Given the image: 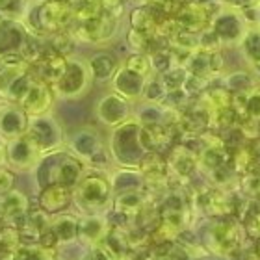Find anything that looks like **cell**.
I'll use <instances>...</instances> for the list:
<instances>
[{"label": "cell", "instance_id": "cell-1", "mask_svg": "<svg viewBox=\"0 0 260 260\" xmlns=\"http://www.w3.org/2000/svg\"><path fill=\"white\" fill-rule=\"evenodd\" d=\"M73 203L80 214H106L114 206V190L110 177L101 173H84L73 188Z\"/></svg>", "mask_w": 260, "mask_h": 260}, {"label": "cell", "instance_id": "cell-2", "mask_svg": "<svg viewBox=\"0 0 260 260\" xmlns=\"http://www.w3.org/2000/svg\"><path fill=\"white\" fill-rule=\"evenodd\" d=\"M145 145L141 141V123L128 119L115 126L110 136V156L121 168H140L147 156Z\"/></svg>", "mask_w": 260, "mask_h": 260}, {"label": "cell", "instance_id": "cell-3", "mask_svg": "<svg viewBox=\"0 0 260 260\" xmlns=\"http://www.w3.org/2000/svg\"><path fill=\"white\" fill-rule=\"evenodd\" d=\"M245 233H247L245 227L240 225L236 219L217 216L206 223L203 244L212 255L231 258V255H234L244 245Z\"/></svg>", "mask_w": 260, "mask_h": 260}, {"label": "cell", "instance_id": "cell-4", "mask_svg": "<svg viewBox=\"0 0 260 260\" xmlns=\"http://www.w3.org/2000/svg\"><path fill=\"white\" fill-rule=\"evenodd\" d=\"M93 80V75L89 71L87 61L75 60L67 56V63H65L63 75L60 76V80L56 82L52 87V91L58 99H78L89 89Z\"/></svg>", "mask_w": 260, "mask_h": 260}, {"label": "cell", "instance_id": "cell-5", "mask_svg": "<svg viewBox=\"0 0 260 260\" xmlns=\"http://www.w3.org/2000/svg\"><path fill=\"white\" fill-rule=\"evenodd\" d=\"M117 26H119V15L115 13V8L114 10L106 8L89 21L78 22V28H75L71 36L75 41H80V43L101 45L114 38Z\"/></svg>", "mask_w": 260, "mask_h": 260}, {"label": "cell", "instance_id": "cell-6", "mask_svg": "<svg viewBox=\"0 0 260 260\" xmlns=\"http://www.w3.org/2000/svg\"><path fill=\"white\" fill-rule=\"evenodd\" d=\"M26 134L32 138V141L39 147L43 154H49L52 151H60L65 143L63 128L58 123L52 114L34 115L28 119Z\"/></svg>", "mask_w": 260, "mask_h": 260}, {"label": "cell", "instance_id": "cell-7", "mask_svg": "<svg viewBox=\"0 0 260 260\" xmlns=\"http://www.w3.org/2000/svg\"><path fill=\"white\" fill-rule=\"evenodd\" d=\"M6 145V162L8 168L13 171H30L39 164L43 158V152L32 141L28 134L17 136L11 140L4 141Z\"/></svg>", "mask_w": 260, "mask_h": 260}, {"label": "cell", "instance_id": "cell-8", "mask_svg": "<svg viewBox=\"0 0 260 260\" xmlns=\"http://www.w3.org/2000/svg\"><path fill=\"white\" fill-rule=\"evenodd\" d=\"M69 152L75 154L78 160L86 164V166H95L97 158L104 156V145L103 138L95 128H80L69 138Z\"/></svg>", "mask_w": 260, "mask_h": 260}, {"label": "cell", "instance_id": "cell-9", "mask_svg": "<svg viewBox=\"0 0 260 260\" xmlns=\"http://www.w3.org/2000/svg\"><path fill=\"white\" fill-rule=\"evenodd\" d=\"M75 21V11L65 0H47L41 4L38 13V22L41 32L58 34L71 26Z\"/></svg>", "mask_w": 260, "mask_h": 260}, {"label": "cell", "instance_id": "cell-10", "mask_svg": "<svg viewBox=\"0 0 260 260\" xmlns=\"http://www.w3.org/2000/svg\"><path fill=\"white\" fill-rule=\"evenodd\" d=\"M54 91H52V87L47 82H43L41 78H34L28 91L21 99L19 106L26 112L28 117L50 114V108L54 104Z\"/></svg>", "mask_w": 260, "mask_h": 260}, {"label": "cell", "instance_id": "cell-11", "mask_svg": "<svg viewBox=\"0 0 260 260\" xmlns=\"http://www.w3.org/2000/svg\"><path fill=\"white\" fill-rule=\"evenodd\" d=\"M95 114H97L99 121L106 126H115L123 125L125 121L130 119V101H126L125 97H121L119 93H110V95H104L101 101L97 103V108H95Z\"/></svg>", "mask_w": 260, "mask_h": 260}, {"label": "cell", "instance_id": "cell-12", "mask_svg": "<svg viewBox=\"0 0 260 260\" xmlns=\"http://www.w3.org/2000/svg\"><path fill=\"white\" fill-rule=\"evenodd\" d=\"M112 231L106 214H80L78 217V242L86 247L103 244Z\"/></svg>", "mask_w": 260, "mask_h": 260}, {"label": "cell", "instance_id": "cell-13", "mask_svg": "<svg viewBox=\"0 0 260 260\" xmlns=\"http://www.w3.org/2000/svg\"><path fill=\"white\" fill-rule=\"evenodd\" d=\"M28 119H30L28 114L19 104L10 103V101L0 104V138L8 141L11 138L26 134Z\"/></svg>", "mask_w": 260, "mask_h": 260}, {"label": "cell", "instance_id": "cell-14", "mask_svg": "<svg viewBox=\"0 0 260 260\" xmlns=\"http://www.w3.org/2000/svg\"><path fill=\"white\" fill-rule=\"evenodd\" d=\"M147 80L149 78L138 75L136 71L123 65L112 76V86H114L115 93H119L121 97H125L126 101L132 103V101H138V99L143 97V89L147 86Z\"/></svg>", "mask_w": 260, "mask_h": 260}, {"label": "cell", "instance_id": "cell-15", "mask_svg": "<svg viewBox=\"0 0 260 260\" xmlns=\"http://www.w3.org/2000/svg\"><path fill=\"white\" fill-rule=\"evenodd\" d=\"M191 208L184 203L179 205H166L162 210V223H160V233L164 238H177L180 233H184L190 225Z\"/></svg>", "mask_w": 260, "mask_h": 260}, {"label": "cell", "instance_id": "cell-16", "mask_svg": "<svg viewBox=\"0 0 260 260\" xmlns=\"http://www.w3.org/2000/svg\"><path fill=\"white\" fill-rule=\"evenodd\" d=\"M30 71V63L19 52L0 56V97L6 99L10 87L19 80L22 75Z\"/></svg>", "mask_w": 260, "mask_h": 260}, {"label": "cell", "instance_id": "cell-17", "mask_svg": "<svg viewBox=\"0 0 260 260\" xmlns=\"http://www.w3.org/2000/svg\"><path fill=\"white\" fill-rule=\"evenodd\" d=\"M78 217L75 214L67 212H58L50 217V229L49 234L54 238L58 245H75L78 242Z\"/></svg>", "mask_w": 260, "mask_h": 260}, {"label": "cell", "instance_id": "cell-18", "mask_svg": "<svg viewBox=\"0 0 260 260\" xmlns=\"http://www.w3.org/2000/svg\"><path fill=\"white\" fill-rule=\"evenodd\" d=\"M28 197L21 190H10L8 193L0 195V216L4 221L19 223L28 214Z\"/></svg>", "mask_w": 260, "mask_h": 260}, {"label": "cell", "instance_id": "cell-19", "mask_svg": "<svg viewBox=\"0 0 260 260\" xmlns=\"http://www.w3.org/2000/svg\"><path fill=\"white\" fill-rule=\"evenodd\" d=\"M108 177H110L112 190H114V195L123 193V191L143 190L147 184L145 177H143L140 168H121L119 166V169L112 171Z\"/></svg>", "mask_w": 260, "mask_h": 260}, {"label": "cell", "instance_id": "cell-20", "mask_svg": "<svg viewBox=\"0 0 260 260\" xmlns=\"http://www.w3.org/2000/svg\"><path fill=\"white\" fill-rule=\"evenodd\" d=\"M73 201V190L63 184H50L39 191V206L49 214H58Z\"/></svg>", "mask_w": 260, "mask_h": 260}, {"label": "cell", "instance_id": "cell-21", "mask_svg": "<svg viewBox=\"0 0 260 260\" xmlns=\"http://www.w3.org/2000/svg\"><path fill=\"white\" fill-rule=\"evenodd\" d=\"M147 206V195L143 190H134V191H123V193L114 195V208L117 214L125 217H138L141 212L145 210Z\"/></svg>", "mask_w": 260, "mask_h": 260}, {"label": "cell", "instance_id": "cell-22", "mask_svg": "<svg viewBox=\"0 0 260 260\" xmlns=\"http://www.w3.org/2000/svg\"><path fill=\"white\" fill-rule=\"evenodd\" d=\"M169 171H173L177 177L186 179L195 171V168H199V156H195L193 152L188 151L186 147H177L169 158L168 164Z\"/></svg>", "mask_w": 260, "mask_h": 260}, {"label": "cell", "instance_id": "cell-23", "mask_svg": "<svg viewBox=\"0 0 260 260\" xmlns=\"http://www.w3.org/2000/svg\"><path fill=\"white\" fill-rule=\"evenodd\" d=\"M69 4L75 11L76 22L89 21L93 17H97L103 10H106L103 0H71Z\"/></svg>", "mask_w": 260, "mask_h": 260}, {"label": "cell", "instance_id": "cell-24", "mask_svg": "<svg viewBox=\"0 0 260 260\" xmlns=\"http://www.w3.org/2000/svg\"><path fill=\"white\" fill-rule=\"evenodd\" d=\"M26 11V0H0V21H24L28 15Z\"/></svg>", "mask_w": 260, "mask_h": 260}, {"label": "cell", "instance_id": "cell-25", "mask_svg": "<svg viewBox=\"0 0 260 260\" xmlns=\"http://www.w3.org/2000/svg\"><path fill=\"white\" fill-rule=\"evenodd\" d=\"M240 95L244 99L242 112L249 115L253 121H260V89H249Z\"/></svg>", "mask_w": 260, "mask_h": 260}, {"label": "cell", "instance_id": "cell-26", "mask_svg": "<svg viewBox=\"0 0 260 260\" xmlns=\"http://www.w3.org/2000/svg\"><path fill=\"white\" fill-rule=\"evenodd\" d=\"M21 260H54V251L39 244L26 245L21 249Z\"/></svg>", "mask_w": 260, "mask_h": 260}, {"label": "cell", "instance_id": "cell-27", "mask_svg": "<svg viewBox=\"0 0 260 260\" xmlns=\"http://www.w3.org/2000/svg\"><path fill=\"white\" fill-rule=\"evenodd\" d=\"M78 260H114L108 251L104 249L103 245H93V247H87V251L80 256Z\"/></svg>", "mask_w": 260, "mask_h": 260}, {"label": "cell", "instance_id": "cell-28", "mask_svg": "<svg viewBox=\"0 0 260 260\" xmlns=\"http://www.w3.org/2000/svg\"><path fill=\"white\" fill-rule=\"evenodd\" d=\"M13 182H15L13 171L8 169V166L0 168V195H4L10 190H13Z\"/></svg>", "mask_w": 260, "mask_h": 260}, {"label": "cell", "instance_id": "cell-29", "mask_svg": "<svg viewBox=\"0 0 260 260\" xmlns=\"http://www.w3.org/2000/svg\"><path fill=\"white\" fill-rule=\"evenodd\" d=\"M244 227H245V231L251 234V236H256V238H260V212L253 214L247 221H244Z\"/></svg>", "mask_w": 260, "mask_h": 260}, {"label": "cell", "instance_id": "cell-30", "mask_svg": "<svg viewBox=\"0 0 260 260\" xmlns=\"http://www.w3.org/2000/svg\"><path fill=\"white\" fill-rule=\"evenodd\" d=\"M4 166H8V162H6V145L0 143V168H4Z\"/></svg>", "mask_w": 260, "mask_h": 260}, {"label": "cell", "instance_id": "cell-31", "mask_svg": "<svg viewBox=\"0 0 260 260\" xmlns=\"http://www.w3.org/2000/svg\"><path fill=\"white\" fill-rule=\"evenodd\" d=\"M104 2V8H108V10H114L117 6L121 4V0H103Z\"/></svg>", "mask_w": 260, "mask_h": 260}, {"label": "cell", "instance_id": "cell-32", "mask_svg": "<svg viewBox=\"0 0 260 260\" xmlns=\"http://www.w3.org/2000/svg\"><path fill=\"white\" fill-rule=\"evenodd\" d=\"M210 260H231V258H227V256H216V255H212Z\"/></svg>", "mask_w": 260, "mask_h": 260}, {"label": "cell", "instance_id": "cell-33", "mask_svg": "<svg viewBox=\"0 0 260 260\" xmlns=\"http://www.w3.org/2000/svg\"><path fill=\"white\" fill-rule=\"evenodd\" d=\"M125 260H138V258H134V256H126Z\"/></svg>", "mask_w": 260, "mask_h": 260}]
</instances>
